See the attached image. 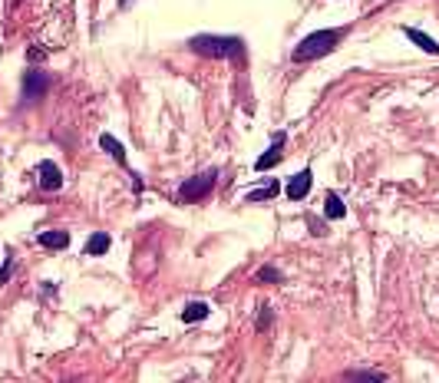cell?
<instances>
[{"mask_svg":"<svg viewBox=\"0 0 439 383\" xmlns=\"http://www.w3.org/2000/svg\"><path fill=\"white\" fill-rule=\"evenodd\" d=\"M277 192H281V185H277V182H268L264 189L248 192V198H245V202H268V198H275Z\"/></svg>","mask_w":439,"mask_h":383,"instance_id":"obj_14","label":"cell"},{"mask_svg":"<svg viewBox=\"0 0 439 383\" xmlns=\"http://www.w3.org/2000/svg\"><path fill=\"white\" fill-rule=\"evenodd\" d=\"M208 311H212V307L205 304V301H192V304H185V311H182V320H185V324L205 320V318H208Z\"/></svg>","mask_w":439,"mask_h":383,"instance_id":"obj_12","label":"cell"},{"mask_svg":"<svg viewBox=\"0 0 439 383\" xmlns=\"http://www.w3.org/2000/svg\"><path fill=\"white\" fill-rule=\"evenodd\" d=\"M188 50L205 56V60H241L245 43L241 37H218V33H199L188 40Z\"/></svg>","mask_w":439,"mask_h":383,"instance_id":"obj_1","label":"cell"},{"mask_svg":"<svg viewBox=\"0 0 439 383\" xmlns=\"http://www.w3.org/2000/svg\"><path fill=\"white\" fill-rule=\"evenodd\" d=\"M37 175H40V189L43 192H60L63 189V172L56 162H50V159L37 166Z\"/></svg>","mask_w":439,"mask_h":383,"instance_id":"obj_6","label":"cell"},{"mask_svg":"<svg viewBox=\"0 0 439 383\" xmlns=\"http://www.w3.org/2000/svg\"><path fill=\"white\" fill-rule=\"evenodd\" d=\"M311 169H301V172H298V175H294V179L288 182V198H294V202H301L304 195H307V192H311Z\"/></svg>","mask_w":439,"mask_h":383,"instance_id":"obj_7","label":"cell"},{"mask_svg":"<svg viewBox=\"0 0 439 383\" xmlns=\"http://www.w3.org/2000/svg\"><path fill=\"white\" fill-rule=\"evenodd\" d=\"M7 278H10V261L3 265V271H0V284H7Z\"/></svg>","mask_w":439,"mask_h":383,"instance_id":"obj_18","label":"cell"},{"mask_svg":"<svg viewBox=\"0 0 439 383\" xmlns=\"http://www.w3.org/2000/svg\"><path fill=\"white\" fill-rule=\"evenodd\" d=\"M324 215L327 218H344V215H347V205H344V198H340V195H334V192H330V195L324 198Z\"/></svg>","mask_w":439,"mask_h":383,"instance_id":"obj_13","label":"cell"},{"mask_svg":"<svg viewBox=\"0 0 439 383\" xmlns=\"http://www.w3.org/2000/svg\"><path fill=\"white\" fill-rule=\"evenodd\" d=\"M347 380H387V373H376V370H347Z\"/></svg>","mask_w":439,"mask_h":383,"instance_id":"obj_15","label":"cell"},{"mask_svg":"<svg viewBox=\"0 0 439 383\" xmlns=\"http://www.w3.org/2000/svg\"><path fill=\"white\" fill-rule=\"evenodd\" d=\"M284 142H288V136H284V132H275V136H271V149H268V153L254 162V172H268V169H275L277 162H281V155H284Z\"/></svg>","mask_w":439,"mask_h":383,"instance_id":"obj_5","label":"cell"},{"mask_svg":"<svg viewBox=\"0 0 439 383\" xmlns=\"http://www.w3.org/2000/svg\"><path fill=\"white\" fill-rule=\"evenodd\" d=\"M109 235L106 231H96V235H89V242H86V255L89 258H100V255H106L109 251Z\"/></svg>","mask_w":439,"mask_h":383,"instance_id":"obj_10","label":"cell"},{"mask_svg":"<svg viewBox=\"0 0 439 383\" xmlns=\"http://www.w3.org/2000/svg\"><path fill=\"white\" fill-rule=\"evenodd\" d=\"M403 33L410 37V43H416L423 53H433V56H439V43L429 33H423V30H416V26H403Z\"/></svg>","mask_w":439,"mask_h":383,"instance_id":"obj_8","label":"cell"},{"mask_svg":"<svg viewBox=\"0 0 439 383\" xmlns=\"http://www.w3.org/2000/svg\"><path fill=\"white\" fill-rule=\"evenodd\" d=\"M47 90H50V77L43 70H26L24 73V102H37Z\"/></svg>","mask_w":439,"mask_h":383,"instance_id":"obj_4","label":"cell"},{"mask_svg":"<svg viewBox=\"0 0 439 383\" xmlns=\"http://www.w3.org/2000/svg\"><path fill=\"white\" fill-rule=\"evenodd\" d=\"M215 179H218V172L208 169V172H199V175H192L178 185V202H201L208 192L215 189Z\"/></svg>","mask_w":439,"mask_h":383,"instance_id":"obj_3","label":"cell"},{"mask_svg":"<svg viewBox=\"0 0 439 383\" xmlns=\"http://www.w3.org/2000/svg\"><path fill=\"white\" fill-rule=\"evenodd\" d=\"M258 281H264V284H277V281H281V271L271 268V265H264V268L258 271Z\"/></svg>","mask_w":439,"mask_h":383,"instance_id":"obj_16","label":"cell"},{"mask_svg":"<svg viewBox=\"0 0 439 383\" xmlns=\"http://www.w3.org/2000/svg\"><path fill=\"white\" fill-rule=\"evenodd\" d=\"M344 26H337V30H314V33H307V37L294 47V63H311V60H321V56H327V53L337 50V43L344 40Z\"/></svg>","mask_w":439,"mask_h":383,"instance_id":"obj_2","label":"cell"},{"mask_svg":"<svg viewBox=\"0 0 439 383\" xmlns=\"http://www.w3.org/2000/svg\"><path fill=\"white\" fill-rule=\"evenodd\" d=\"M13 3H20V0H13Z\"/></svg>","mask_w":439,"mask_h":383,"instance_id":"obj_20","label":"cell"},{"mask_svg":"<svg viewBox=\"0 0 439 383\" xmlns=\"http://www.w3.org/2000/svg\"><path fill=\"white\" fill-rule=\"evenodd\" d=\"M37 242L43 244V248H50V251H60V248L70 244V235H66V231H43Z\"/></svg>","mask_w":439,"mask_h":383,"instance_id":"obj_11","label":"cell"},{"mask_svg":"<svg viewBox=\"0 0 439 383\" xmlns=\"http://www.w3.org/2000/svg\"><path fill=\"white\" fill-rule=\"evenodd\" d=\"M100 146L102 149H106V153L113 155L116 162H119V166H125V146L119 139H116V136H109V132H102L100 136Z\"/></svg>","mask_w":439,"mask_h":383,"instance_id":"obj_9","label":"cell"},{"mask_svg":"<svg viewBox=\"0 0 439 383\" xmlns=\"http://www.w3.org/2000/svg\"><path fill=\"white\" fill-rule=\"evenodd\" d=\"M268 324H271V307L264 304V307H261V318H258V331H264Z\"/></svg>","mask_w":439,"mask_h":383,"instance_id":"obj_17","label":"cell"},{"mask_svg":"<svg viewBox=\"0 0 439 383\" xmlns=\"http://www.w3.org/2000/svg\"><path fill=\"white\" fill-rule=\"evenodd\" d=\"M43 56H47L43 50H37V47H30V60H43Z\"/></svg>","mask_w":439,"mask_h":383,"instance_id":"obj_19","label":"cell"}]
</instances>
